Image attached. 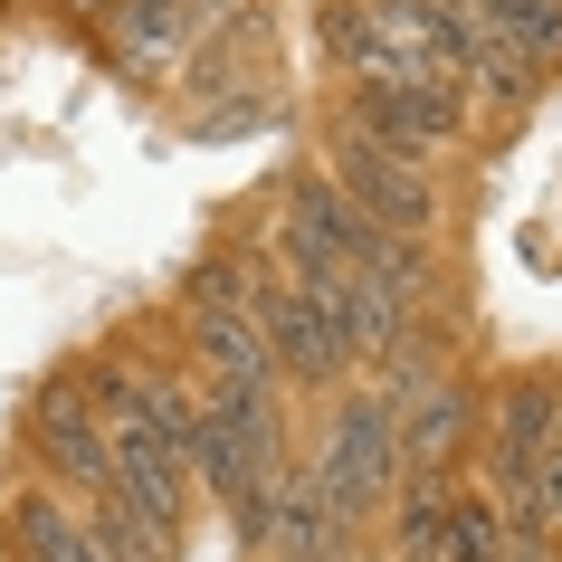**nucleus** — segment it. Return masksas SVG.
Masks as SVG:
<instances>
[{
    "mask_svg": "<svg viewBox=\"0 0 562 562\" xmlns=\"http://www.w3.org/2000/svg\"><path fill=\"white\" fill-rule=\"evenodd\" d=\"M87 10H115V0H87Z\"/></svg>",
    "mask_w": 562,
    "mask_h": 562,
    "instance_id": "a211bd4d",
    "label": "nucleus"
},
{
    "mask_svg": "<svg viewBox=\"0 0 562 562\" xmlns=\"http://www.w3.org/2000/svg\"><path fill=\"white\" fill-rule=\"evenodd\" d=\"M181 334H191L201 382H220V391H277V353H267V334L248 325V315H201V305H181Z\"/></svg>",
    "mask_w": 562,
    "mask_h": 562,
    "instance_id": "9d476101",
    "label": "nucleus"
},
{
    "mask_svg": "<svg viewBox=\"0 0 562 562\" xmlns=\"http://www.w3.org/2000/svg\"><path fill=\"white\" fill-rule=\"evenodd\" d=\"M248 325L267 334V353H277V382H344L353 372V353H344V334L325 325V305L305 296V286H286L277 267H267V286H258V305H248Z\"/></svg>",
    "mask_w": 562,
    "mask_h": 562,
    "instance_id": "39448f33",
    "label": "nucleus"
},
{
    "mask_svg": "<svg viewBox=\"0 0 562 562\" xmlns=\"http://www.w3.org/2000/svg\"><path fill=\"white\" fill-rule=\"evenodd\" d=\"M87 525H95V543H105V562H181V525H153V515H134L124 496H95Z\"/></svg>",
    "mask_w": 562,
    "mask_h": 562,
    "instance_id": "f8f14e48",
    "label": "nucleus"
},
{
    "mask_svg": "<svg viewBox=\"0 0 562 562\" xmlns=\"http://www.w3.org/2000/svg\"><path fill=\"white\" fill-rule=\"evenodd\" d=\"M515 525L496 515V496H448V533H439V562H505Z\"/></svg>",
    "mask_w": 562,
    "mask_h": 562,
    "instance_id": "ddd939ff",
    "label": "nucleus"
},
{
    "mask_svg": "<svg viewBox=\"0 0 562 562\" xmlns=\"http://www.w3.org/2000/svg\"><path fill=\"white\" fill-rule=\"evenodd\" d=\"M496 38L525 67H562V0H515V10H496Z\"/></svg>",
    "mask_w": 562,
    "mask_h": 562,
    "instance_id": "2eb2a0df",
    "label": "nucleus"
},
{
    "mask_svg": "<svg viewBox=\"0 0 562 562\" xmlns=\"http://www.w3.org/2000/svg\"><path fill=\"white\" fill-rule=\"evenodd\" d=\"M325 181L344 191V201L372 220V229H391V238H429L439 229V181H429V162H411V153H391V144H372V134H334V153H325Z\"/></svg>",
    "mask_w": 562,
    "mask_h": 562,
    "instance_id": "7ed1b4c3",
    "label": "nucleus"
},
{
    "mask_svg": "<svg viewBox=\"0 0 562 562\" xmlns=\"http://www.w3.org/2000/svg\"><path fill=\"white\" fill-rule=\"evenodd\" d=\"M30 439L38 458H48V476H58V496H105V429H95L87 391H77V372H58V382H38L30 401Z\"/></svg>",
    "mask_w": 562,
    "mask_h": 562,
    "instance_id": "0eeeda50",
    "label": "nucleus"
},
{
    "mask_svg": "<svg viewBox=\"0 0 562 562\" xmlns=\"http://www.w3.org/2000/svg\"><path fill=\"white\" fill-rule=\"evenodd\" d=\"M105 38H115V58L134 77H162L181 58V38H191V0H115L105 10Z\"/></svg>",
    "mask_w": 562,
    "mask_h": 562,
    "instance_id": "9b49d317",
    "label": "nucleus"
},
{
    "mask_svg": "<svg viewBox=\"0 0 562 562\" xmlns=\"http://www.w3.org/2000/svg\"><path fill=\"white\" fill-rule=\"evenodd\" d=\"M505 562H562V553L543 543V533H515V543H505Z\"/></svg>",
    "mask_w": 562,
    "mask_h": 562,
    "instance_id": "dca6fc26",
    "label": "nucleus"
},
{
    "mask_svg": "<svg viewBox=\"0 0 562 562\" xmlns=\"http://www.w3.org/2000/svg\"><path fill=\"white\" fill-rule=\"evenodd\" d=\"M277 468H286V419H277V391H220V382H201L191 486H210V496L238 515V505L258 496Z\"/></svg>",
    "mask_w": 562,
    "mask_h": 562,
    "instance_id": "f257e3e1",
    "label": "nucleus"
},
{
    "mask_svg": "<svg viewBox=\"0 0 562 562\" xmlns=\"http://www.w3.org/2000/svg\"><path fill=\"white\" fill-rule=\"evenodd\" d=\"M486 10H515V0H486Z\"/></svg>",
    "mask_w": 562,
    "mask_h": 562,
    "instance_id": "f3484780",
    "label": "nucleus"
},
{
    "mask_svg": "<svg viewBox=\"0 0 562 562\" xmlns=\"http://www.w3.org/2000/svg\"><path fill=\"white\" fill-rule=\"evenodd\" d=\"M305 476L325 486V505L344 515V525H362V515H382L391 496H401V448H391V411L372 401V391H344L325 419V439H315V458H305Z\"/></svg>",
    "mask_w": 562,
    "mask_h": 562,
    "instance_id": "f03ea898",
    "label": "nucleus"
},
{
    "mask_svg": "<svg viewBox=\"0 0 562 562\" xmlns=\"http://www.w3.org/2000/svg\"><path fill=\"white\" fill-rule=\"evenodd\" d=\"M353 134H372V144L411 153V162H439V144H458L468 134V95H458V77H401V87H353Z\"/></svg>",
    "mask_w": 562,
    "mask_h": 562,
    "instance_id": "20e7f679",
    "label": "nucleus"
},
{
    "mask_svg": "<svg viewBox=\"0 0 562 562\" xmlns=\"http://www.w3.org/2000/svg\"><path fill=\"white\" fill-rule=\"evenodd\" d=\"M448 476H401V562H439V533H448Z\"/></svg>",
    "mask_w": 562,
    "mask_h": 562,
    "instance_id": "4468645a",
    "label": "nucleus"
},
{
    "mask_svg": "<svg viewBox=\"0 0 562 562\" xmlns=\"http://www.w3.org/2000/svg\"><path fill=\"white\" fill-rule=\"evenodd\" d=\"M0 533H10V562H105L87 505L58 496V486H20L0 505Z\"/></svg>",
    "mask_w": 562,
    "mask_h": 562,
    "instance_id": "6e6552de",
    "label": "nucleus"
},
{
    "mask_svg": "<svg viewBox=\"0 0 562 562\" xmlns=\"http://www.w3.org/2000/svg\"><path fill=\"white\" fill-rule=\"evenodd\" d=\"M382 411H391L401 476H448V468H458V448H468V429H476V391L448 382V372H429V382H411L401 401H382Z\"/></svg>",
    "mask_w": 562,
    "mask_h": 562,
    "instance_id": "423d86ee",
    "label": "nucleus"
},
{
    "mask_svg": "<svg viewBox=\"0 0 562 562\" xmlns=\"http://www.w3.org/2000/svg\"><path fill=\"white\" fill-rule=\"evenodd\" d=\"M553 448H562V382L553 372L505 382L496 411H486V476L496 468H533V458H553Z\"/></svg>",
    "mask_w": 562,
    "mask_h": 562,
    "instance_id": "1a4fd4ad",
    "label": "nucleus"
}]
</instances>
